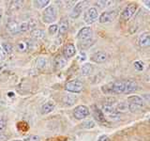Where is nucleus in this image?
Returning a JSON list of instances; mask_svg holds the SVG:
<instances>
[{"label": "nucleus", "instance_id": "obj_1", "mask_svg": "<svg viewBox=\"0 0 150 141\" xmlns=\"http://www.w3.org/2000/svg\"><path fill=\"white\" fill-rule=\"evenodd\" d=\"M58 15V8L56 5H49L48 7L45 8V9L42 12V22L45 24H52L56 20Z\"/></svg>", "mask_w": 150, "mask_h": 141}, {"label": "nucleus", "instance_id": "obj_2", "mask_svg": "<svg viewBox=\"0 0 150 141\" xmlns=\"http://www.w3.org/2000/svg\"><path fill=\"white\" fill-rule=\"evenodd\" d=\"M125 89V81H115L105 85L101 88V90L105 94H122Z\"/></svg>", "mask_w": 150, "mask_h": 141}, {"label": "nucleus", "instance_id": "obj_3", "mask_svg": "<svg viewBox=\"0 0 150 141\" xmlns=\"http://www.w3.org/2000/svg\"><path fill=\"white\" fill-rule=\"evenodd\" d=\"M83 88V83L80 80H71L65 84V89L70 93H80Z\"/></svg>", "mask_w": 150, "mask_h": 141}, {"label": "nucleus", "instance_id": "obj_4", "mask_svg": "<svg viewBox=\"0 0 150 141\" xmlns=\"http://www.w3.org/2000/svg\"><path fill=\"white\" fill-rule=\"evenodd\" d=\"M90 114V111H89V108L86 105H78L73 109V116L76 120H84L86 118H87Z\"/></svg>", "mask_w": 150, "mask_h": 141}, {"label": "nucleus", "instance_id": "obj_5", "mask_svg": "<svg viewBox=\"0 0 150 141\" xmlns=\"http://www.w3.org/2000/svg\"><path fill=\"white\" fill-rule=\"evenodd\" d=\"M92 36H93L92 28L89 26H84L79 30L78 34H77V39L81 42L88 41H91Z\"/></svg>", "mask_w": 150, "mask_h": 141}, {"label": "nucleus", "instance_id": "obj_6", "mask_svg": "<svg viewBox=\"0 0 150 141\" xmlns=\"http://www.w3.org/2000/svg\"><path fill=\"white\" fill-rule=\"evenodd\" d=\"M98 18V9L96 8H89L86 12L84 13V16H83V19H84V22L88 25H91V24L95 23Z\"/></svg>", "mask_w": 150, "mask_h": 141}, {"label": "nucleus", "instance_id": "obj_7", "mask_svg": "<svg viewBox=\"0 0 150 141\" xmlns=\"http://www.w3.org/2000/svg\"><path fill=\"white\" fill-rule=\"evenodd\" d=\"M117 16V11L114 9V11H108L102 12L100 16H98V22L100 24H107L111 23L115 20Z\"/></svg>", "mask_w": 150, "mask_h": 141}, {"label": "nucleus", "instance_id": "obj_8", "mask_svg": "<svg viewBox=\"0 0 150 141\" xmlns=\"http://www.w3.org/2000/svg\"><path fill=\"white\" fill-rule=\"evenodd\" d=\"M136 9H137V6L134 4H129L128 5L123 11H122L121 14H120V17L121 19L123 20H129L131 17L134 15V13L136 12Z\"/></svg>", "mask_w": 150, "mask_h": 141}, {"label": "nucleus", "instance_id": "obj_9", "mask_svg": "<svg viewBox=\"0 0 150 141\" xmlns=\"http://www.w3.org/2000/svg\"><path fill=\"white\" fill-rule=\"evenodd\" d=\"M84 4H86V2H84V1H80L76 5H74L72 11H71V12H70V14H69V17L71 18V19H73V20H74V19L79 18L80 15L82 14L83 11Z\"/></svg>", "mask_w": 150, "mask_h": 141}, {"label": "nucleus", "instance_id": "obj_10", "mask_svg": "<svg viewBox=\"0 0 150 141\" xmlns=\"http://www.w3.org/2000/svg\"><path fill=\"white\" fill-rule=\"evenodd\" d=\"M76 55V47L73 43H68L64 47L63 50V56L66 59L71 58Z\"/></svg>", "mask_w": 150, "mask_h": 141}, {"label": "nucleus", "instance_id": "obj_11", "mask_svg": "<svg viewBox=\"0 0 150 141\" xmlns=\"http://www.w3.org/2000/svg\"><path fill=\"white\" fill-rule=\"evenodd\" d=\"M31 48H32V42L28 40L20 41L16 44V50L18 52H21V53H25V52L29 51L31 50Z\"/></svg>", "mask_w": 150, "mask_h": 141}, {"label": "nucleus", "instance_id": "obj_12", "mask_svg": "<svg viewBox=\"0 0 150 141\" xmlns=\"http://www.w3.org/2000/svg\"><path fill=\"white\" fill-rule=\"evenodd\" d=\"M53 65H54V70H61V69H63L66 65H67V59L64 58V56L57 55L54 58Z\"/></svg>", "mask_w": 150, "mask_h": 141}, {"label": "nucleus", "instance_id": "obj_13", "mask_svg": "<svg viewBox=\"0 0 150 141\" xmlns=\"http://www.w3.org/2000/svg\"><path fill=\"white\" fill-rule=\"evenodd\" d=\"M107 58H108L107 54L102 51L96 52L95 54H93L91 56V60L95 63H103L107 60Z\"/></svg>", "mask_w": 150, "mask_h": 141}, {"label": "nucleus", "instance_id": "obj_14", "mask_svg": "<svg viewBox=\"0 0 150 141\" xmlns=\"http://www.w3.org/2000/svg\"><path fill=\"white\" fill-rule=\"evenodd\" d=\"M138 89V85L133 80H127L125 81V89L124 93L125 94H130Z\"/></svg>", "mask_w": 150, "mask_h": 141}, {"label": "nucleus", "instance_id": "obj_15", "mask_svg": "<svg viewBox=\"0 0 150 141\" xmlns=\"http://www.w3.org/2000/svg\"><path fill=\"white\" fill-rule=\"evenodd\" d=\"M19 24L15 20H8L7 23V29L11 34H17L19 33Z\"/></svg>", "mask_w": 150, "mask_h": 141}, {"label": "nucleus", "instance_id": "obj_16", "mask_svg": "<svg viewBox=\"0 0 150 141\" xmlns=\"http://www.w3.org/2000/svg\"><path fill=\"white\" fill-rule=\"evenodd\" d=\"M62 102L66 106H72L77 102V97L76 95H72V94H66L62 99Z\"/></svg>", "mask_w": 150, "mask_h": 141}, {"label": "nucleus", "instance_id": "obj_17", "mask_svg": "<svg viewBox=\"0 0 150 141\" xmlns=\"http://www.w3.org/2000/svg\"><path fill=\"white\" fill-rule=\"evenodd\" d=\"M54 103L52 102V101H49L45 103L43 105L41 106L40 108V113L42 115H47L49 114V113H51L52 111H53L54 109Z\"/></svg>", "mask_w": 150, "mask_h": 141}, {"label": "nucleus", "instance_id": "obj_18", "mask_svg": "<svg viewBox=\"0 0 150 141\" xmlns=\"http://www.w3.org/2000/svg\"><path fill=\"white\" fill-rule=\"evenodd\" d=\"M139 44L142 47L150 46V33H143L139 38Z\"/></svg>", "mask_w": 150, "mask_h": 141}, {"label": "nucleus", "instance_id": "obj_19", "mask_svg": "<svg viewBox=\"0 0 150 141\" xmlns=\"http://www.w3.org/2000/svg\"><path fill=\"white\" fill-rule=\"evenodd\" d=\"M69 30V22L67 19H62L60 25L58 26V34L59 36H63Z\"/></svg>", "mask_w": 150, "mask_h": 141}, {"label": "nucleus", "instance_id": "obj_20", "mask_svg": "<svg viewBox=\"0 0 150 141\" xmlns=\"http://www.w3.org/2000/svg\"><path fill=\"white\" fill-rule=\"evenodd\" d=\"M36 64H37V68L40 70H44L47 65H48V58L46 56H39L36 60Z\"/></svg>", "mask_w": 150, "mask_h": 141}, {"label": "nucleus", "instance_id": "obj_21", "mask_svg": "<svg viewBox=\"0 0 150 141\" xmlns=\"http://www.w3.org/2000/svg\"><path fill=\"white\" fill-rule=\"evenodd\" d=\"M23 7V1H11L8 5L9 12H17Z\"/></svg>", "mask_w": 150, "mask_h": 141}, {"label": "nucleus", "instance_id": "obj_22", "mask_svg": "<svg viewBox=\"0 0 150 141\" xmlns=\"http://www.w3.org/2000/svg\"><path fill=\"white\" fill-rule=\"evenodd\" d=\"M93 115H94V118L100 122H105V117H104V114H103V112L100 109V108H98L97 106H94V110H93Z\"/></svg>", "mask_w": 150, "mask_h": 141}, {"label": "nucleus", "instance_id": "obj_23", "mask_svg": "<svg viewBox=\"0 0 150 141\" xmlns=\"http://www.w3.org/2000/svg\"><path fill=\"white\" fill-rule=\"evenodd\" d=\"M31 37L35 40H41L45 38V31L42 29H39V28H35L31 31Z\"/></svg>", "mask_w": 150, "mask_h": 141}, {"label": "nucleus", "instance_id": "obj_24", "mask_svg": "<svg viewBox=\"0 0 150 141\" xmlns=\"http://www.w3.org/2000/svg\"><path fill=\"white\" fill-rule=\"evenodd\" d=\"M127 103H133V105H138L141 106H144V100L141 97L137 96V95H132L128 98L127 100Z\"/></svg>", "mask_w": 150, "mask_h": 141}, {"label": "nucleus", "instance_id": "obj_25", "mask_svg": "<svg viewBox=\"0 0 150 141\" xmlns=\"http://www.w3.org/2000/svg\"><path fill=\"white\" fill-rule=\"evenodd\" d=\"M93 70H94V68H93L92 64L84 63L81 68V73L83 75H84V76H87V75H90L93 73Z\"/></svg>", "mask_w": 150, "mask_h": 141}, {"label": "nucleus", "instance_id": "obj_26", "mask_svg": "<svg viewBox=\"0 0 150 141\" xmlns=\"http://www.w3.org/2000/svg\"><path fill=\"white\" fill-rule=\"evenodd\" d=\"M33 4H34V7H36L37 9H41L48 7L50 1L49 0H35V1H33Z\"/></svg>", "mask_w": 150, "mask_h": 141}, {"label": "nucleus", "instance_id": "obj_27", "mask_svg": "<svg viewBox=\"0 0 150 141\" xmlns=\"http://www.w3.org/2000/svg\"><path fill=\"white\" fill-rule=\"evenodd\" d=\"M115 110L117 112H127L129 111V103L126 102H120L116 105Z\"/></svg>", "mask_w": 150, "mask_h": 141}, {"label": "nucleus", "instance_id": "obj_28", "mask_svg": "<svg viewBox=\"0 0 150 141\" xmlns=\"http://www.w3.org/2000/svg\"><path fill=\"white\" fill-rule=\"evenodd\" d=\"M1 49L6 53V55H9L12 53V45L8 42H3L1 45Z\"/></svg>", "mask_w": 150, "mask_h": 141}, {"label": "nucleus", "instance_id": "obj_29", "mask_svg": "<svg viewBox=\"0 0 150 141\" xmlns=\"http://www.w3.org/2000/svg\"><path fill=\"white\" fill-rule=\"evenodd\" d=\"M95 125H96L95 122H94L92 120H83L82 122V124H81V126L83 127V128H84V129H92V128L95 127Z\"/></svg>", "mask_w": 150, "mask_h": 141}, {"label": "nucleus", "instance_id": "obj_30", "mask_svg": "<svg viewBox=\"0 0 150 141\" xmlns=\"http://www.w3.org/2000/svg\"><path fill=\"white\" fill-rule=\"evenodd\" d=\"M28 30H30V26L29 24L27 22H23L19 25V33H25Z\"/></svg>", "mask_w": 150, "mask_h": 141}, {"label": "nucleus", "instance_id": "obj_31", "mask_svg": "<svg viewBox=\"0 0 150 141\" xmlns=\"http://www.w3.org/2000/svg\"><path fill=\"white\" fill-rule=\"evenodd\" d=\"M115 103H116V99L115 97H107L105 100H104V103H103V105H110V106H115Z\"/></svg>", "mask_w": 150, "mask_h": 141}, {"label": "nucleus", "instance_id": "obj_32", "mask_svg": "<svg viewBox=\"0 0 150 141\" xmlns=\"http://www.w3.org/2000/svg\"><path fill=\"white\" fill-rule=\"evenodd\" d=\"M143 106L138 105H133V103H129V111L132 112V113H136V112H140L141 109H142Z\"/></svg>", "mask_w": 150, "mask_h": 141}, {"label": "nucleus", "instance_id": "obj_33", "mask_svg": "<svg viewBox=\"0 0 150 141\" xmlns=\"http://www.w3.org/2000/svg\"><path fill=\"white\" fill-rule=\"evenodd\" d=\"M48 31H49V34L51 36H54L55 35L56 33L58 31V26L55 25V24H53V25H50L49 28H48Z\"/></svg>", "mask_w": 150, "mask_h": 141}, {"label": "nucleus", "instance_id": "obj_34", "mask_svg": "<svg viewBox=\"0 0 150 141\" xmlns=\"http://www.w3.org/2000/svg\"><path fill=\"white\" fill-rule=\"evenodd\" d=\"M23 141H40V137L37 135H29L25 136Z\"/></svg>", "mask_w": 150, "mask_h": 141}, {"label": "nucleus", "instance_id": "obj_35", "mask_svg": "<svg viewBox=\"0 0 150 141\" xmlns=\"http://www.w3.org/2000/svg\"><path fill=\"white\" fill-rule=\"evenodd\" d=\"M6 125H7L6 119H5L4 117L0 116V133L5 130V128H6Z\"/></svg>", "mask_w": 150, "mask_h": 141}, {"label": "nucleus", "instance_id": "obj_36", "mask_svg": "<svg viewBox=\"0 0 150 141\" xmlns=\"http://www.w3.org/2000/svg\"><path fill=\"white\" fill-rule=\"evenodd\" d=\"M134 67H135V69H137L138 70H142L144 69V63L142 62V61H140V60L135 61V62H134Z\"/></svg>", "mask_w": 150, "mask_h": 141}, {"label": "nucleus", "instance_id": "obj_37", "mask_svg": "<svg viewBox=\"0 0 150 141\" xmlns=\"http://www.w3.org/2000/svg\"><path fill=\"white\" fill-rule=\"evenodd\" d=\"M97 4H101L100 5V7H108V6H110L111 4H112V1H98L97 2Z\"/></svg>", "mask_w": 150, "mask_h": 141}, {"label": "nucleus", "instance_id": "obj_38", "mask_svg": "<svg viewBox=\"0 0 150 141\" xmlns=\"http://www.w3.org/2000/svg\"><path fill=\"white\" fill-rule=\"evenodd\" d=\"M98 141H110V138H109V136H108V135H102L100 136V137H98Z\"/></svg>", "mask_w": 150, "mask_h": 141}, {"label": "nucleus", "instance_id": "obj_39", "mask_svg": "<svg viewBox=\"0 0 150 141\" xmlns=\"http://www.w3.org/2000/svg\"><path fill=\"white\" fill-rule=\"evenodd\" d=\"M8 139V136L4 135L3 133H0V141H7Z\"/></svg>", "mask_w": 150, "mask_h": 141}, {"label": "nucleus", "instance_id": "obj_40", "mask_svg": "<svg viewBox=\"0 0 150 141\" xmlns=\"http://www.w3.org/2000/svg\"><path fill=\"white\" fill-rule=\"evenodd\" d=\"M142 99L144 101H146L148 103H150V94H144Z\"/></svg>", "mask_w": 150, "mask_h": 141}, {"label": "nucleus", "instance_id": "obj_41", "mask_svg": "<svg viewBox=\"0 0 150 141\" xmlns=\"http://www.w3.org/2000/svg\"><path fill=\"white\" fill-rule=\"evenodd\" d=\"M7 55H6V53L0 48V60H2V59H4L5 58V56H6Z\"/></svg>", "mask_w": 150, "mask_h": 141}, {"label": "nucleus", "instance_id": "obj_42", "mask_svg": "<svg viewBox=\"0 0 150 141\" xmlns=\"http://www.w3.org/2000/svg\"><path fill=\"white\" fill-rule=\"evenodd\" d=\"M2 16H3V9L0 8V20L2 19Z\"/></svg>", "mask_w": 150, "mask_h": 141}, {"label": "nucleus", "instance_id": "obj_43", "mask_svg": "<svg viewBox=\"0 0 150 141\" xmlns=\"http://www.w3.org/2000/svg\"><path fill=\"white\" fill-rule=\"evenodd\" d=\"M144 3L146 5L148 8H150V1H144Z\"/></svg>", "mask_w": 150, "mask_h": 141}, {"label": "nucleus", "instance_id": "obj_44", "mask_svg": "<svg viewBox=\"0 0 150 141\" xmlns=\"http://www.w3.org/2000/svg\"><path fill=\"white\" fill-rule=\"evenodd\" d=\"M11 141H23V140H20V139H14V140H11Z\"/></svg>", "mask_w": 150, "mask_h": 141}]
</instances>
